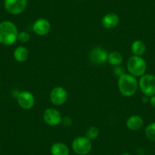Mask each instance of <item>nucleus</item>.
<instances>
[{
	"instance_id": "f257e3e1",
	"label": "nucleus",
	"mask_w": 155,
	"mask_h": 155,
	"mask_svg": "<svg viewBox=\"0 0 155 155\" xmlns=\"http://www.w3.org/2000/svg\"><path fill=\"white\" fill-rule=\"evenodd\" d=\"M18 31L16 25L9 21L0 22V44L11 46L18 40Z\"/></svg>"
},
{
	"instance_id": "412c9836",
	"label": "nucleus",
	"mask_w": 155,
	"mask_h": 155,
	"mask_svg": "<svg viewBox=\"0 0 155 155\" xmlns=\"http://www.w3.org/2000/svg\"><path fill=\"white\" fill-rule=\"evenodd\" d=\"M62 124L65 127H68L72 124V120L69 116H65L63 118H62V121H61Z\"/></svg>"
},
{
	"instance_id": "f03ea898",
	"label": "nucleus",
	"mask_w": 155,
	"mask_h": 155,
	"mask_svg": "<svg viewBox=\"0 0 155 155\" xmlns=\"http://www.w3.org/2000/svg\"><path fill=\"white\" fill-rule=\"evenodd\" d=\"M118 87L123 96L131 97L135 94L138 90V82L135 76L123 73L119 77Z\"/></svg>"
},
{
	"instance_id": "4468645a",
	"label": "nucleus",
	"mask_w": 155,
	"mask_h": 155,
	"mask_svg": "<svg viewBox=\"0 0 155 155\" xmlns=\"http://www.w3.org/2000/svg\"><path fill=\"white\" fill-rule=\"evenodd\" d=\"M52 155H69V148L62 142H56L50 147Z\"/></svg>"
},
{
	"instance_id": "5701e85b",
	"label": "nucleus",
	"mask_w": 155,
	"mask_h": 155,
	"mask_svg": "<svg viewBox=\"0 0 155 155\" xmlns=\"http://www.w3.org/2000/svg\"><path fill=\"white\" fill-rule=\"evenodd\" d=\"M150 101V98H149L148 96H146V95H144L142 97V101L144 103H147Z\"/></svg>"
},
{
	"instance_id": "b1692460",
	"label": "nucleus",
	"mask_w": 155,
	"mask_h": 155,
	"mask_svg": "<svg viewBox=\"0 0 155 155\" xmlns=\"http://www.w3.org/2000/svg\"><path fill=\"white\" fill-rule=\"evenodd\" d=\"M121 155H131V154L129 153H123V154H121Z\"/></svg>"
},
{
	"instance_id": "6ab92c4d",
	"label": "nucleus",
	"mask_w": 155,
	"mask_h": 155,
	"mask_svg": "<svg viewBox=\"0 0 155 155\" xmlns=\"http://www.w3.org/2000/svg\"><path fill=\"white\" fill-rule=\"evenodd\" d=\"M99 129L96 126H91L86 131V137L91 141L95 140L99 135Z\"/></svg>"
},
{
	"instance_id": "6e6552de",
	"label": "nucleus",
	"mask_w": 155,
	"mask_h": 155,
	"mask_svg": "<svg viewBox=\"0 0 155 155\" xmlns=\"http://www.w3.org/2000/svg\"><path fill=\"white\" fill-rule=\"evenodd\" d=\"M68 98V93L62 87H56L51 91L50 94V101L55 106H61L65 104Z\"/></svg>"
},
{
	"instance_id": "2eb2a0df",
	"label": "nucleus",
	"mask_w": 155,
	"mask_h": 155,
	"mask_svg": "<svg viewBox=\"0 0 155 155\" xmlns=\"http://www.w3.org/2000/svg\"><path fill=\"white\" fill-rule=\"evenodd\" d=\"M28 57H29V51L26 47L20 46L15 50L14 58L17 62H25L28 59Z\"/></svg>"
},
{
	"instance_id": "4be33fe9",
	"label": "nucleus",
	"mask_w": 155,
	"mask_h": 155,
	"mask_svg": "<svg viewBox=\"0 0 155 155\" xmlns=\"http://www.w3.org/2000/svg\"><path fill=\"white\" fill-rule=\"evenodd\" d=\"M150 105H151L152 107H153V108H155V95H153V96L150 97Z\"/></svg>"
},
{
	"instance_id": "39448f33",
	"label": "nucleus",
	"mask_w": 155,
	"mask_h": 155,
	"mask_svg": "<svg viewBox=\"0 0 155 155\" xmlns=\"http://www.w3.org/2000/svg\"><path fill=\"white\" fill-rule=\"evenodd\" d=\"M138 87L144 95L152 97L155 95V76L153 74H144L138 82Z\"/></svg>"
},
{
	"instance_id": "0eeeda50",
	"label": "nucleus",
	"mask_w": 155,
	"mask_h": 155,
	"mask_svg": "<svg viewBox=\"0 0 155 155\" xmlns=\"http://www.w3.org/2000/svg\"><path fill=\"white\" fill-rule=\"evenodd\" d=\"M44 120L50 126H56L61 123L62 116L60 112L55 108H48L44 112Z\"/></svg>"
},
{
	"instance_id": "ddd939ff",
	"label": "nucleus",
	"mask_w": 155,
	"mask_h": 155,
	"mask_svg": "<svg viewBox=\"0 0 155 155\" xmlns=\"http://www.w3.org/2000/svg\"><path fill=\"white\" fill-rule=\"evenodd\" d=\"M144 125V120L141 116L132 115L126 120V126L132 131H137L141 129Z\"/></svg>"
},
{
	"instance_id": "9d476101",
	"label": "nucleus",
	"mask_w": 155,
	"mask_h": 155,
	"mask_svg": "<svg viewBox=\"0 0 155 155\" xmlns=\"http://www.w3.org/2000/svg\"><path fill=\"white\" fill-rule=\"evenodd\" d=\"M108 54L107 50L101 47H95L91 51L89 55V59L92 63L95 65H103L107 62Z\"/></svg>"
},
{
	"instance_id": "aec40b11",
	"label": "nucleus",
	"mask_w": 155,
	"mask_h": 155,
	"mask_svg": "<svg viewBox=\"0 0 155 155\" xmlns=\"http://www.w3.org/2000/svg\"><path fill=\"white\" fill-rule=\"evenodd\" d=\"M31 39V36L26 31H21V32L18 33V40L20 41L21 43H28Z\"/></svg>"
},
{
	"instance_id": "9b49d317",
	"label": "nucleus",
	"mask_w": 155,
	"mask_h": 155,
	"mask_svg": "<svg viewBox=\"0 0 155 155\" xmlns=\"http://www.w3.org/2000/svg\"><path fill=\"white\" fill-rule=\"evenodd\" d=\"M51 25L50 21L45 18H39L34 23L33 30L34 33L39 36H45L50 32Z\"/></svg>"
},
{
	"instance_id": "f8f14e48",
	"label": "nucleus",
	"mask_w": 155,
	"mask_h": 155,
	"mask_svg": "<svg viewBox=\"0 0 155 155\" xmlns=\"http://www.w3.org/2000/svg\"><path fill=\"white\" fill-rule=\"evenodd\" d=\"M101 23L106 29H113L120 23V17L116 13H108L103 17Z\"/></svg>"
},
{
	"instance_id": "1a4fd4ad",
	"label": "nucleus",
	"mask_w": 155,
	"mask_h": 155,
	"mask_svg": "<svg viewBox=\"0 0 155 155\" xmlns=\"http://www.w3.org/2000/svg\"><path fill=\"white\" fill-rule=\"evenodd\" d=\"M17 101L23 110H30L35 104V98L32 93L28 91H23L18 94Z\"/></svg>"
},
{
	"instance_id": "7ed1b4c3",
	"label": "nucleus",
	"mask_w": 155,
	"mask_h": 155,
	"mask_svg": "<svg viewBox=\"0 0 155 155\" xmlns=\"http://www.w3.org/2000/svg\"><path fill=\"white\" fill-rule=\"evenodd\" d=\"M127 69L132 75L141 77L147 70V64L141 56H132L127 61Z\"/></svg>"
},
{
	"instance_id": "dca6fc26",
	"label": "nucleus",
	"mask_w": 155,
	"mask_h": 155,
	"mask_svg": "<svg viewBox=\"0 0 155 155\" xmlns=\"http://www.w3.org/2000/svg\"><path fill=\"white\" fill-rule=\"evenodd\" d=\"M146 50V46L143 41L136 40L132 44V51L134 56H141L144 54Z\"/></svg>"
},
{
	"instance_id": "20e7f679",
	"label": "nucleus",
	"mask_w": 155,
	"mask_h": 155,
	"mask_svg": "<svg viewBox=\"0 0 155 155\" xmlns=\"http://www.w3.org/2000/svg\"><path fill=\"white\" fill-rule=\"evenodd\" d=\"M71 147L78 155H87L91 151L92 143L86 136H79L73 140Z\"/></svg>"
},
{
	"instance_id": "423d86ee",
	"label": "nucleus",
	"mask_w": 155,
	"mask_h": 155,
	"mask_svg": "<svg viewBox=\"0 0 155 155\" xmlns=\"http://www.w3.org/2000/svg\"><path fill=\"white\" fill-rule=\"evenodd\" d=\"M27 3V0H5L4 6L9 14L16 15L25 11Z\"/></svg>"
},
{
	"instance_id": "f3484780",
	"label": "nucleus",
	"mask_w": 155,
	"mask_h": 155,
	"mask_svg": "<svg viewBox=\"0 0 155 155\" xmlns=\"http://www.w3.org/2000/svg\"><path fill=\"white\" fill-rule=\"evenodd\" d=\"M107 61H108L110 65H114V66H118V65H120L123 62V56L119 52H111V53L108 54Z\"/></svg>"
},
{
	"instance_id": "a211bd4d",
	"label": "nucleus",
	"mask_w": 155,
	"mask_h": 155,
	"mask_svg": "<svg viewBox=\"0 0 155 155\" xmlns=\"http://www.w3.org/2000/svg\"><path fill=\"white\" fill-rule=\"evenodd\" d=\"M145 135L149 140L155 141V122L150 123L146 127Z\"/></svg>"
}]
</instances>
